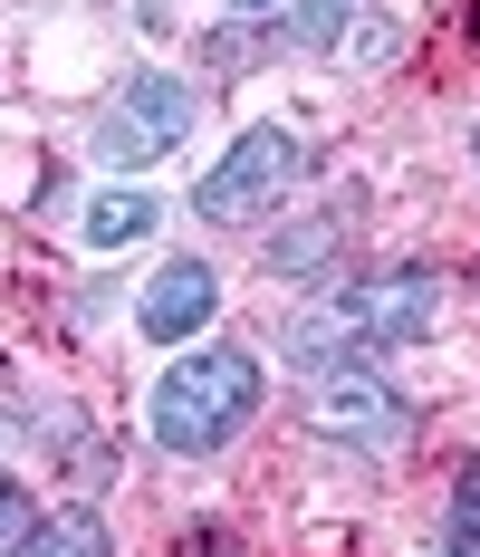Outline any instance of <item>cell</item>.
Returning a JSON list of instances; mask_svg holds the SVG:
<instances>
[{
  "label": "cell",
  "instance_id": "cell-6",
  "mask_svg": "<svg viewBox=\"0 0 480 557\" xmlns=\"http://www.w3.org/2000/svg\"><path fill=\"white\" fill-rule=\"evenodd\" d=\"M212 308H221V270L212 260H163L155 278H145V298H135V327L155 336V346H183L193 327H212Z\"/></svg>",
  "mask_w": 480,
  "mask_h": 557
},
{
  "label": "cell",
  "instance_id": "cell-13",
  "mask_svg": "<svg viewBox=\"0 0 480 557\" xmlns=\"http://www.w3.org/2000/svg\"><path fill=\"white\" fill-rule=\"evenodd\" d=\"M231 10H269V20H279V10H288V0H231Z\"/></svg>",
  "mask_w": 480,
  "mask_h": 557
},
{
  "label": "cell",
  "instance_id": "cell-2",
  "mask_svg": "<svg viewBox=\"0 0 480 557\" xmlns=\"http://www.w3.org/2000/svg\"><path fill=\"white\" fill-rule=\"evenodd\" d=\"M250 413H260V356H250V346H202V356H173V366H163V385H155V404H145L155 443L183 451V461L221 451Z\"/></svg>",
  "mask_w": 480,
  "mask_h": 557
},
{
  "label": "cell",
  "instance_id": "cell-12",
  "mask_svg": "<svg viewBox=\"0 0 480 557\" xmlns=\"http://www.w3.org/2000/svg\"><path fill=\"white\" fill-rule=\"evenodd\" d=\"M173 557H241V539H231V529H193Z\"/></svg>",
  "mask_w": 480,
  "mask_h": 557
},
{
  "label": "cell",
  "instance_id": "cell-9",
  "mask_svg": "<svg viewBox=\"0 0 480 557\" xmlns=\"http://www.w3.org/2000/svg\"><path fill=\"white\" fill-rule=\"evenodd\" d=\"M155 222H163L155 193H97V202H87V240H97V250H125V240H145Z\"/></svg>",
  "mask_w": 480,
  "mask_h": 557
},
{
  "label": "cell",
  "instance_id": "cell-1",
  "mask_svg": "<svg viewBox=\"0 0 480 557\" xmlns=\"http://www.w3.org/2000/svg\"><path fill=\"white\" fill-rule=\"evenodd\" d=\"M432 318H442V270L404 260V270L346 278L336 298L298 308V327H288V356H298L308 375H327V366H356V346H404V336H423Z\"/></svg>",
  "mask_w": 480,
  "mask_h": 557
},
{
  "label": "cell",
  "instance_id": "cell-11",
  "mask_svg": "<svg viewBox=\"0 0 480 557\" xmlns=\"http://www.w3.org/2000/svg\"><path fill=\"white\" fill-rule=\"evenodd\" d=\"M29 529H39V500H29L20 481H0V557L29 548Z\"/></svg>",
  "mask_w": 480,
  "mask_h": 557
},
{
  "label": "cell",
  "instance_id": "cell-4",
  "mask_svg": "<svg viewBox=\"0 0 480 557\" xmlns=\"http://www.w3.org/2000/svg\"><path fill=\"white\" fill-rule=\"evenodd\" d=\"M298 164H308V145H298L288 125H250V135L193 183V212H202V222H260L269 202L298 183Z\"/></svg>",
  "mask_w": 480,
  "mask_h": 557
},
{
  "label": "cell",
  "instance_id": "cell-7",
  "mask_svg": "<svg viewBox=\"0 0 480 557\" xmlns=\"http://www.w3.org/2000/svg\"><path fill=\"white\" fill-rule=\"evenodd\" d=\"M346 240H356V222H346V212L298 222V231H279V240H269V270H279V278H318V270H336V260H346Z\"/></svg>",
  "mask_w": 480,
  "mask_h": 557
},
{
  "label": "cell",
  "instance_id": "cell-5",
  "mask_svg": "<svg viewBox=\"0 0 480 557\" xmlns=\"http://www.w3.org/2000/svg\"><path fill=\"white\" fill-rule=\"evenodd\" d=\"M308 433L356 443V451H394L414 433V404L384 385L374 366H327V375H308Z\"/></svg>",
  "mask_w": 480,
  "mask_h": 557
},
{
  "label": "cell",
  "instance_id": "cell-3",
  "mask_svg": "<svg viewBox=\"0 0 480 557\" xmlns=\"http://www.w3.org/2000/svg\"><path fill=\"white\" fill-rule=\"evenodd\" d=\"M183 135H193V87L163 77V67H135V77L107 97V115H97V164H115V173L163 164Z\"/></svg>",
  "mask_w": 480,
  "mask_h": 557
},
{
  "label": "cell",
  "instance_id": "cell-10",
  "mask_svg": "<svg viewBox=\"0 0 480 557\" xmlns=\"http://www.w3.org/2000/svg\"><path fill=\"white\" fill-rule=\"evenodd\" d=\"M346 10H356V0H288V10L269 20V39H288V49H336V39H346Z\"/></svg>",
  "mask_w": 480,
  "mask_h": 557
},
{
  "label": "cell",
  "instance_id": "cell-8",
  "mask_svg": "<svg viewBox=\"0 0 480 557\" xmlns=\"http://www.w3.org/2000/svg\"><path fill=\"white\" fill-rule=\"evenodd\" d=\"M20 557H115V539H107L97 509H49V519L29 529V548H20Z\"/></svg>",
  "mask_w": 480,
  "mask_h": 557
}]
</instances>
